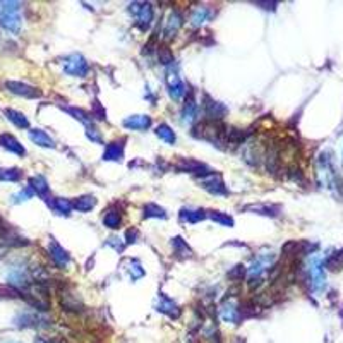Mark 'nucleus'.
Wrapping results in <instances>:
<instances>
[{"label": "nucleus", "mask_w": 343, "mask_h": 343, "mask_svg": "<svg viewBox=\"0 0 343 343\" xmlns=\"http://www.w3.org/2000/svg\"><path fill=\"white\" fill-rule=\"evenodd\" d=\"M0 26L12 35H19L22 28L21 4L12 0H0Z\"/></svg>", "instance_id": "obj_1"}, {"label": "nucleus", "mask_w": 343, "mask_h": 343, "mask_svg": "<svg viewBox=\"0 0 343 343\" xmlns=\"http://www.w3.org/2000/svg\"><path fill=\"white\" fill-rule=\"evenodd\" d=\"M225 130L227 129H223V125H220V122L204 120L196 125L194 130H192V134H194V138H197V139L208 141V143L215 144V146H222V143L225 139Z\"/></svg>", "instance_id": "obj_2"}, {"label": "nucleus", "mask_w": 343, "mask_h": 343, "mask_svg": "<svg viewBox=\"0 0 343 343\" xmlns=\"http://www.w3.org/2000/svg\"><path fill=\"white\" fill-rule=\"evenodd\" d=\"M129 12L134 16L136 26L139 28L141 31H146L153 22L154 11L153 6L149 2H133L129 6Z\"/></svg>", "instance_id": "obj_3"}, {"label": "nucleus", "mask_w": 343, "mask_h": 343, "mask_svg": "<svg viewBox=\"0 0 343 343\" xmlns=\"http://www.w3.org/2000/svg\"><path fill=\"white\" fill-rule=\"evenodd\" d=\"M62 69L67 76L72 77H86L89 72V64L81 54H70L64 59Z\"/></svg>", "instance_id": "obj_4"}, {"label": "nucleus", "mask_w": 343, "mask_h": 343, "mask_svg": "<svg viewBox=\"0 0 343 343\" xmlns=\"http://www.w3.org/2000/svg\"><path fill=\"white\" fill-rule=\"evenodd\" d=\"M165 81H167V89H168V95H170L173 100H180L182 96H186L187 88L184 81L178 76V70L173 69V64L168 65L167 72H165Z\"/></svg>", "instance_id": "obj_5"}, {"label": "nucleus", "mask_w": 343, "mask_h": 343, "mask_svg": "<svg viewBox=\"0 0 343 343\" xmlns=\"http://www.w3.org/2000/svg\"><path fill=\"white\" fill-rule=\"evenodd\" d=\"M199 186L203 187L204 191H208L209 194H215V196H227L228 194V189H227V186H225V182L220 173H209V175L199 177Z\"/></svg>", "instance_id": "obj_6"}, {"label": "nucleus", "mask_w": 343, "mask_h": 343, "mask_svg": "<svg viewBox=\"0 0 343 343\" xmlns=\"http://www.w3.org/2000/svg\"><path fill=\"white\" fill-rule=\"evenodd\" d=\"M201 105H203L204 117L209 122H220L225 115H227V107L220 101H215L209 95H204Z\"/></svg>", "instance_id": "obj_7"}, {"label": "nucleus", "mask_w": 343, "mask_h": 343, "mask_svg": "<svg viewBox=\"0 0 343 343\" xmlns=\"http://www.w3.org/2000/svg\"><path fill=\"white\" fill-rule=\"evenodd\" d=\"M4 88H6L9 93H12V95H17L22 98H33V100H35V98H41V91L38 88L26 83H21V81H6L4 83Z\"/></svg>", "instance_id": "obj_8"}, {"label": "nucleus", "mask_w": 343, "mask_h": 343, "mask_svg": "<svg viewBox=\"0 0 343 343\" xmlns=\"http://www.w3.org/2000/svg\"><path fill=\"white\" fill-rule=\"evenodd\" d=\"M175 168L178 172H189V173H196V175H201V177L215 173V170H211L208 165H204V163L197 162V160H192V158H180L175 163Z\"/></svg>", "instance_id": "obj_9"}, {"label": "nucleus", "mask_w": 343, "mask_h": 343, "mask_svg": "<svg viewBox=\"0 0 343 343\" xmlns=\"http://www.w3.org/2000/svg\"><path fill=\"white\" fill-rule=\"evenodd\" d=\"M14 323L19 328H48L50 326L48 319H45L43 316H40V314L36 312H22L19 316H16Z\"/></svg>", "instance_id": "obj_10"}, {"label": "nucleus", "mask_w": 343, "mask_h": 343, "mask_svg": "<svg viewBox=\"0 0 343 343\" xmlns=\"http://www.w3.org/2000/svg\"><path fill=\"white\" fill-rule=\"evenodd\" d=\"M48 252H50L51 261H54L55 266H59L60 270H64V268H67L70 265V254L65 251L62 246H60L57 241H55V239H50Z\"/></svg>", "instance_id": "obj_11"}, {"label": "nucleus", "mask_w": 343, "mask_h": 343, "mask_svg": "<svg viewBox=\"0 0 343 343\" xmlns=\"http://www.w3.org/2000/svg\"><path fill=\"white\" fill-rule=\"evenodd\" d=\"M182 26H184V16H182L180 11L173 9V11L168 14V17L165 21V28H163V38L172 40Z\"/></svg>", "instance_id": "obj_12"}, {"label": "nucleus", "mask_w": 343, "mask_h": 343, "mask_svg": "<svg viewBox=\"0 0 343 343\" xmlns=\"http://www.w3.org/2000/svg\"><path fill=\"white\" fill-rule=\"evenodd\" d=\"M156 311L162 312V314H165V316L172 318V319H178V318H180V307L177 305L175 300L170 299L165 294H158Z\"/></svg>", "instance_id": "obj_13"}, {"label": "nucleus", "mask_w": 343, "mask_h": 343, "mask_svg": "<svg viewBox=\"0 0 343 343\" xmlns=\"http://www.w3.org/2000/svg\"><path fill=\"white\" fill-rule=\"evenodd\" d=\"M125 139H117L112 141L105 146L103 151V162H122L124 160V151H125Z\"/></svg>", "instance_id": "obj_14"}, {"label": "nucleus", "mask_w": 343, "mask_h": 343, "mask_svg": "<svg viewBox=\"0 0 343 343\" xmlns=\"http://www.w3.org/2000/svg\"><path fill=\"white\" fill-rule=\"evenodd\" d=\"M215 16H216V11L213 7L199 6V7H196L194 11L191 12V24L196 26V28H199V26H203L204 22H209Z\"/></svg>", "instance_id": "obj_15"}, {"label": "nucleus", "mask_w": 343, "mask_h": 343, "mask_svg": "<svg viewBox=\"0 0 343 343\" xmlns=\"http://www.w3.org/2000/svg\"><path fill=\"white\" fill-rule=\"evenodd\" d=\"M197 120V103L194 98V93L189 91L186 93V101H184V108H182V122L184 124H194Z\"/></svg>", "instance_id": "obj_16"}, {"label": "nucleus", "mask_w": 343, "mask_h": 343, "mask_svg": "<svg viewBox=\"0 0 343 343\" xmlns=\"http://www.w3.org/2000/svg\"><path fill=\"white\" fill-rule=\"evenodd\" d=\"M122 124L129 130H146L151 127L153 120L149 115H130L127 119H124Z\"/></svg>", "instance_id": "obj_17"}, {"label": "nucleus", "mask_w": 343, "mask_h": 343, "mask_svg": "<svg viewBox=\"0 0 343 343\" xmlns=\"http://www.w3.org/2000/svg\"><path fill=\"white\" fill-rule=\"evenodd\" d=\"M0 146L4 149H7V151L17 154V156H24L26 154L24 146H22L12 134H0Z\"/></svg>", "instance_id": "obj_18"}, {"label": "nucleus", "mask_w": 343, "mask_h": 343, "mask_svg": "<svg viewBox=\"0 0 343 343\" xmlns=\"http://www.w3.org/2000/svg\"><path fill=\"white\" fill-rule=\"evenodd\" d=\"M30 187H31V191L35 192L36 196H40V197H41V199H45V201H48V199H50V196H48L50 186H48V182H46V178H45L43 175H35V177H31V178H30Z\"/></svg>", "instance_id": "obj_19"}, {"label": "nucleus", "mask_w": 343, "mask_h": 343, "mask_svg": "<svg viewBox=\"0 0 343 343\" xmlns=\"http://www.w3.org/2000/svg\"><path fill=\"white\" fill-rule=\"evenodd\" d=\"M220 314H222V319L225 323H232V324H241L242 321V314L241 311H239V307L235 304L228 302V304H223L222 311H220Z\"/></svg>", "instance_id": "obj_20"}, {"label": "nucleus", "mask_w": 343, "mask_h": 343, "mask_svg": "<svg viewBox=\"0 0 343 343\" xmlns=\"http://www.w3.org/2000/svg\"><path fill=\"white\" fill-rule=\"evenodd\" d=\"M103 225H105L107 228H112V230H117L120 228L122 225V215L120 211L115 208V206H110L107 211H103Z\"/></svg>", "instance_id": "obj_21"}, {"label": "nucleus", "mask_w": 343, "mask_h": 343, "mask_svg": "<svg viewBox=\"0 0 343 343\" xmlns=\"http://www.w3.org/2000/svg\"><path fill=\"white\" fill-rule=\"evenodd\" d=\"M30 139L35 144H38L41 148H55V141L50 138V134H46L43 129H31L30 130Z\"/></svg>", "instance_id": "obj_22"}, {"label": "nucleus", "mask_w": 343, "mask_h": 343, "mask_svg": "<svg viewBox=\"0 0 343 343\" xmlns=\"http://www.w3.org/2000/svg\"><path fill=\"white\" fill-rule=\"evenodd\" d=\"M46 203H48L50 208L54 209L55 213H59V215L69 216L70 211H72V201L64 199V197H50Z\"/></svg>", "instance_id": "obj_23"}, {"label": "nucleus", "mask_w": 343, "mask_h": 343, "mask_svg": "<svg viewBox=\"0 0 343 343\" xmlns=\"http://www.w3.org/2000/svg\"><path fill=\"white\" fill-rule=\"evenodd\" d=\"M208 218V213L204 209H194V208H182L180 209V220L186 223H197Z\"/></svg>", "instance_id": "obj_24"}, {"label": "nucleus", "mask_w": 343, "mask_h": 343, "mask_svg": "<svg viewBox=\"0 0 343 343\" xmlns=\"http://www.w3.org/2000/svg\"><path fill=\"white\" fill-rule=\"evenodd\" d=\"M95 206H96V197L91 194L79 196L72 201V209H77L81 211V213H88V211H91Z\"/></svg>", "instance_id": "obj_25"}, {"label": "nucleus", "mask_w": 343, "mask_h": 343, "mask_svg": "<svg viewBox=\"0 0 343 343\" xmlns=\"http://www.w3.org/2000/svg\"><path fill=\"white\" fill-rule=\"evenodd\" d=\"M4 115H6L7 120L12 122L17 129H28L30 127V120H28V117L24 114H21V112L14 110V108H6V110H4Z\"/></svg>", "instance_id": "obj_26"}, {"label": "nucleus", "mask_w": 343, "mask_h": 343, "mask_svg": "<svg viewBox=\"0 0 343 343\" xmlns=\"http://www.w3.org/2000/svg\"><path fill=\"white\" fill-rule=\"evenodd\" d=\"M242 158H244V162L249 163V165L257 167L259 165V160H261V151L254 146V143H246L244 144Z\"/></svg>", "instance_id": "obj_27"}, {"label": "nucleus", "mask_w": 343, "mask_h": 343, "mask_svg": "<svg viewBox=\"0 0 343 343\" xmlns=\"http://www.w3.org/2000/svg\"><path fill=\"white\" fill-rule=\"evenodd\" d=\"M62 110L67 112L69 115H72L74 119L79 120V122H81V124H84V125H86V127H89V125H91V122H93L91 115H89L88 112H84L83 108H76V107H62Z\"/></svg>", "instance_id": "obj_28"}, {"label": "nucleus", "mask_w": 343, "mask_h": 343, "mask_svg": "<svg viewBox=\"0 0 343 343\" xmlns=\"http://www.w3.org/2000/svg\"><path fill=\"white\" fill-rule=\"evenodd\" d=\"M172 247H173V252H175L178 257H192L191 247L187 246V242L182 237H173L172 239Z\"/></svg>", "instance_id": "obj_29"}, {"label": "nucleus", "mask_w": 343, "mask_h": 343, "mask_svg": "<svg viewBox=\"0 0 343 343\" xmlns=\"http://www.w3.org/2000/svg\"><path fill=\"white\" fill-rule=\"evenodd\" d=\"M156 136L162 141H165L167 144H175V141H177V136H175V133H173V129L170 127L168 124H160L158 127H156Z\"/></svg>", "instance_id": "obj_30"}, {"label": "nucleus", "mask_w": 343, "mask_h": 343, "mask_svg": "<svg viewBox=\"0 0 343 343\" xmlns=\"http://www.w3.org/2000/svg\"><path fill=\"white\" fill-rule=\"evenodd\" d=\"M143 215L144 218H167V211L162 208V206L154 204V203H148L144 204L143 208Z\"/></svg>", "instance_id": "obj_31"}, {"label": "nucleus", "mask_w": 343, "mask_h": 343, "mask_svg": "<svg viewBox=\"0 0 343 343\" xmlns=\"http://www.w3.org/2000/svg\"><path fill=\"white\" fill-rule=\"evenodd\" d=\"M244 211H252V213L265 215V216H276L280 209L275 208V206H268V204H249L244 208Z\"/></svg>", "instance_id": "obj_32"}, {"label": "nucleus", "mask_w": 343, "mask_h": 343, "mask_svg": "<svg viewBox=\"0 0 343 343\" xmlns=\"http://www.w3.org/2000/svg\"><path fill=\"white\" fill-rule=\"evenodd\" d=\"M22 178V170L19 168H0V180L2 182H19Z\"/></svg>", "instance_id": "obj_33"}, {"label": "nucleus", "mask_w": 343, "mask_h": 343, "mask_svg": "<svg viewBox=\"0 0 343 343\" xmlns=\"http://www.w3.org/2000/svg\"><path fill=\"white\" fill-rule=\"evenodd\" d=\"M62 305L65 311H79L77 307H81V302L77 300L76 295H72L70 292H67V290H64L62 294Z\"/></svg>", "instance_id": "obj_34"}, {"label": "nucleus", "mask_w": 343, "mask_h": 343, "mask_svg": "<svg viewBox=\"0 0 343 343\" xmlns=\"http://www.w3.org/2000/svg\"><path fill=\"white\" fill-rule=\"evenodd\" d=\"M215 223H220L223 227H233V218L228 213H222V211H211L208 215Z\"/></svg>", "instance_id": "obj_35"}, {"label": "nucleus", "mask_w": 343, "mask_h": 343, "mask_svg": "<svg viewBox=\"0 0 343 343\" xmlns=\"http://www.w3.org/2000/svg\"><path fill=\"white\" fill-rule=\"evenodd\" d=\"M158 57H160V62H162L163 65H172L173 62H175V60H173V54L170 50L167 48V46H158Z\"/></svg>", "instance_id": "obj_36"}, {"label": "nucleus", "mask_w": 343, "mask_h": 343, "mask_svg": "<svg viewBox=\"0 0 343 343\" xmlns=\"http://www.w3.org/2000/svg\"><path fill=\"white\" fill-rule=\"evenodd\" d=\"M35 196V192L31 191V187H24L22 191H19L17 194L12 196V203L14 204H19V203H24V201L31 199V197Z\"/></svg>", "instance_id": "obj_37"}, {"label": "nucleus", "mask_w": 343, "mask_h": 343, "mask_svg": "<svg viewBox=\"0 0 343 343\" xmlns=\"http://www.w3.org/2000/svg\"><path fill=\"white\" fill-rule=\"evenodd\" d=\"M129 275H130V278H133V280H139V278H143V276H144V270H143V266L139 265V261H136V259L130 261Z\"/></svg>", "instance_id": "obj_38"}, {"label": "nucleus", "mask_w": 343, "mask_h": 343, "mask_svg": "<svg viewBox=\"0 0 343 343\" xmlns=\"http://www.w3.org/2000/svg\"><path fill=\"white\" fill-rule=\"evenodd\" d=\"M91 115L96 117L98 120H107V112H105V108L101 107V103L98 100H95L91 103Z\"/></svg>", "instance_id": "obj_39"}, {"label": "nucleus", "mask_w": 343, "mask_h": 343, "mask_svg": "<svg viewBox=\"0 0 343 343\" xmlns=\"http://www.w3.org/2000/svg\"><path fill=\"white\" fill-rule=\"evenodd\" d=\"M86 138L91 141V143H96V144H101L103 139H101V133L98 130L96 127H93V125H89L88 130H86Z\"/></svg>", "instance_id": "obj_40"}, {"label": "nucleus", "mask_w": 343, "mask_h": 343, "mask_svg": "<svg viewBox=\"0 0 343 343\" xmlns=\"http://www.w3.org/2000/svg\"><path fill=\"white\" fill-rule=\"evenodd\" d=\"M0 297L16 299V297H21V292L14 288V286H2V285H0Z\"/></svg>", "instance_id": "obj_41"}, {"label": "nucleus", "mask_w": 343, "mask_h": 343, "mask_svg": "<svg viewBox=\"0 0 343 343\" xmlns=\"http://www.w3.org/2000/svg\"><path fill=\"white\" fill-rule=\"evenodd\" d=\"M244 275H246V268L239 265V266H235V268H233V270L228 273V278H230V280H237V281H239V280H242V278H244Z\"/></svg>", "instance_id": "obj_42"}, {"label": "nucleus", "mask_w": 343, "mask_h": 343, "mask_svg": "<svg viewBox=\"0 0 343 343\" xmlns=\"http://www.w3.org/2000/svg\"><path fill=\"white\" fill-rule=\"evenodd\" d=\"M122 239H117V237H110L107 241V246H110V247H114L117 252H122L124 251V244L120 242Z\"/></svg>", "instance_id": "obj_43"}, {"label": "nucleus", "mask_w": 343, "mask_h": 343, "mask_svg": "<svg viewBox=\"0 0 343 343\" xmlns=\"http://www.w3.org/2000/svg\"><path fill=\"white\" fill-rule=\"evenodd\" d=\"M138 235H139V232L136 228H130V230H127V244H133V242H136V239H138Z\"/></svg>", "instance_id": "obj_44"}, {"label": "nucleus", "mask_w": 343, "mask_h": 343, "mask_svg": "<svg viewBox=\"0 0 343 343\" xmlns=\"http://www.w3.org/2000/svg\"><path fill=\"white\" fill-rule=\"evenodd\" d=\"M35 343H55V341L46 340V338H43V336H38V338H35Z\"/></svg>", "instance_id": "obj_45"}, {"label": "nucleus", "mask_w": 343, "mask_h": 343, "mask_svg": "<svg viewBox=\"0 0 343 343\" xmlns=\"http://www.w3.org/2000/svg\"><path fill=\"white\" fill-rule=\"evenodd\" d=\"M11 343H17V341H11Z\"/></svg>", "instance_id": "obj_46"}]
</instances>
